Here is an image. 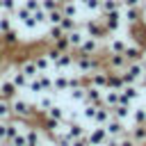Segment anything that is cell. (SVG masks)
<instances>
[{
    "instance_id": "6da1fadb",
    "label": "cell",
    "mask_w": 146,
    "mask_h": 146,
    "mask_svg": "<svg viewBox=\"0 0 146 146\" xmlns=\"http://www.w3.org/2000/svg\"><path fill=\"white\" fill-rule=\"evenodd\" d=\"M100 66H103V59H98V55H80V52H75V64H73V68H75L82 78L91 75V73L98 71Z\"/></svg>"
},
{
    "instance_id": "7a4b0ae2",
    "label": "cell",
    "mask_w": 146,
    "mask_h": 146,
    "mask_svg": "<svg viewBox=\"0 0 146 146\" xmlns=\"http://www.w3.org/2000/svg\"><path fill=\"white\" fill-rule=\"evenodd\" d=\"M125 84H141L146 80V64L144 59H135V62H128V66L121 71Z\"/></svg>"
},
{
    "instance_id": "3957f363",
    "label": "cell",
    "mask_w": 146,
    "mask_h": 146,
    "mask_svg": "<svg viewBox=\"0 0 146 146\" xmlns=\"http://www.w3.org/2000/svg\"><path fill=\"white\" fill-rule=\"evenodd\" d=\"M11 110H14V116H21L25 121H32L36 116V110H34V103H27L25 98L21 96H14L11 98Z\"/></svg>"
},
{
    "instance_id": "277c9868",
    "label": "cell",
    "mask_w": 146,
    "mask_h": 146,
    "mask_svg": "<svg viewBox=\"0 0 146 146\" xmlns=\"http://www.w3.org/2000/svg\"><path fill=\"white\" fill-rule=\"evenodd\" d=\"M103 66H105L107 71H112V73H121V71L128 66V59H125L123 52H107L105 59H103Z\"/></svg>"
},
{
    "instance_id": "5b68a950",
    "label": "cell",
    "mask_w": 146,
    "mask_h": 146,
    "mask_svg": "<svg viewBox=\"0 0 146 146\" xmlns=\"http://www.w3.org/2000/svg\"><path fill=\"white\" fill-rule=\"evenodd\" d=\"M121 18H123L121 9H116V11H107V14H100V21H103V27H105L107 34L119 32V27H121Z\"/></svg>"
},
{
    "instance_id": "8992f818",
    "label": "cell",
    "mask_w": 146,
    "mask_h": 146,
    "mask_svg": "<svg viewBox=\"0 0 146 146\" xmlns=\"http://www.w3.org/2000/svg\"><path fill=\"white\" fill-rule=\"evenodd\" d=\"M103 50V39H96V36H84L82 43L73 50V52H80V55H98Z\"/></svg>"
},
{
    "instance_id": "52a82bcc",
    "label": "cell",
    "mask_w": 146,
    "mask_h": 146,
    "mask_svg": "<svg viewBox=\"0 0 146 146\" xmlns=\"http://www.w3.org/2000/svg\"><path fill=\"white\" fill-rule=\"evenodd\" d=\"M80 27L84 30V34H87V36L103 39V36L107 34V32H105V27H103V21H100V18H89V21H84Z\"/></svg>"
},
{
    "instance_id": "ba28073f",
    "label": "cell",
    "mask_w": 146,
    "mask_h": 146,
    "mask_svg": "<svg viewBox=\"0 0 146 146\" xmlns=\"http://www.w3.org/2000/svg\"><path fill=\"white\" fill-rule=\"evenodd\" d=\"M84 80H87V84H94V87H98V89H105V87H107V80H110V71H107L105 66H100L98 71H94V73L87 75Z\"/></svg>"
},
{
    "instance_id": "9c48e42d",
    "label": "cell",
    "mask_w": 146,
    "mask_h": 146,
    "mask_svg": "<svg viewBox=\"0 0 146 146\" xmlns=\"http://www.w3.org/2000/svg\"><path fill=\"white\" fill-rule=\"evenodd\" d=\"M84 103H89V105H103V89L84 82V100H82V105Z\"/></svg>"
},
{
    "instance_id": "30bf717a",
    "label": "cell",
    "mask_w": 146,
    "mask_h": 146,
    "mask_svg": "<svg viewBox=\"0 0 146 146\" xmlns=\"http://www.w3.org/2000/svg\"><path fill=\"white\" fill-rule=\"evenodd\" d=\"M50 105H55V91H50V94H39V100L34 103V110H36V114L41 116V114H46L48 112V107Z\"/></svg>"
},
{
    "instance_id": "8fae6325",
    "label": "cell",
    "mask_w": 146,
    "mask_h": 146,
    "mask_svg": "<svg viewBox=\"0 0 146 146\" xmlns=\"http://www.w3.org/2000/svg\"><path fill=\"white\" fill-rule=\"evenodd\" d=\"M18 91H21V89L11 82V78H7V75L0 78V96H2V98H9V100H11L14 96H18Z\"/></svg>"
},
{
    "instance_id": "7c38bea8",
    "label": "cell",
    "mask_w": 146,
    "mask_h": 146,
    "mask_svg": "<svg viewBox=\"0 0 146 146\" xmlns=\"http://www.w3.org/2000/svg\"><path fill=\"white\" fill-rule=\"evenodd\" d=\"M73 64H75V52L73 50H66V52H59V57L55 59V68H59V71H66V68H73Z\"/></svg>"
},
{
    "instance_id": "4fadbf2b",
    "label": "cell",
    "mask_w": 146,
    "mask_h": 146,
    "mask_svg": "<svg viewBox=\"0 0 146 146\" xmlns=\"http://www.w3.org/2000/svg\"><path fill=\"white\" fill-rule=\"evenodd\" d=\"M105 130H107V135L110 137H121L123 132H128V128H125V121H121V119H110L107 123H105Z\"/></svg>"
},
{
    "instance_id": "5bb4252c",
    "label": "cell",
    "mask_w": 146,
    "mask_h": 146,
    "mask_svg": "<svg viewBox=\"0 0 146 146\" xmlns=\"http://www.w3.org/2000/svg\"><path fill=\"white\" fill-rule=\"evenodd\" d=\"M84 137H87V141H89V144H105V139H107L110 135H107L105 125H96V128H91Z\"/></svg>"
},
{
    "instance_id": "9a60e30c",
    "label": "cell",
    "mask_w": 146,
    "mask_h": 146,
    "mask_svg": "<svg viewBox=\"0 0 146 146\" xmlns=\"http://www.w3.org/2000/svg\"><path fill=\"white\" fill-rule=\"evenodd\" d=\"M0 43H2L5 48H18V46H21V36H18V32H16L14 27H9L7 32L0 34Z\"/></svg>"
},
{
    "instance_id": "2e32d148",
    "label": "cell",
    "mask_w": 146,
    "mask_h": 146,
    "mask_svg": "<svg viewBox=\"0 0 146 146\" xmlns=\"http://www.w3.org/2000/svg\"><path fill=\"white\" fill-rule=\"evenodd\" d=\"M121 14H123L125 23H130V25L141 23V7H121Z\"/></svg>"
},
{
    "instance_id": "e0dca14e",
    "label": "cell",
    "mask_w": 146,
    "mask_h": 146,
    "mask_svg": "<svg viewBox=\"0 0 146 146\" xmlns=\"http://www.w3.org/2000/svg\"><path fill=\"white\" fill-rule=\"evenodd\" d=\"M144 52H146V48H144V46H139V43H128V46H125V50H123V55H125V59H128V62L141 59V57H144Z\"/></svg>"
},
{
    "instance_id": "ac0fdd59",
    "label": "cell",
    "mask_w": 146,
    "mask_h": 146,
    "mask_svg": "<svg viewBox=\"0 0 146 146\" xmlns=\"http://www.w3.org/2000/svg\"><path fill=\"white\" fill-rule=\"evenodd\" d=\"M110 119H112V110H110L107 105H98V107H96V114H94V121H91V123H94V125H105Z\"/></svg>"
},
{
    "instance_id": "d6986e66",
    "label": "cell",
    "mask_w": 146,
    "mask_h": 146,
    "mask_svg": "<svg viewBox=\"0 0 146 146\" xmlns=\"http://www.w3.org/2000/svg\"><path fill=\"white\" fill-rule=\"evenodd\" d=\"M18 68L32 80V78H36V73H39V68H36V64H34V57H25V59H21L18 62Z\"/></svg>"
},
{
    "instance_id": "ffe728a7",
    "label": "cell",
    "mask_w": 146,
    "mask_h": 146,
    "mask_svg": "<svg viewBox=\"0 0 146 146\" xmlns=\"http://www.w3.org/2000/svg\"><path fill=\"white\" fill-rule=\"evenodd\" d=\"M41 125L46 128V135H57L59 130H62V121H57V119H50V116H46V114H41Z\"/></svg>"
},
{
    "instance_id": "44dd1931",
    "label": "cell",
    "mask_w": 146,
    "mask_h": 146,
    "mask_svg": "<svg viewBox=\"0 0 146 146\" xmlns=\"http://www.w3.org/2000/svg\"><path fill=\"white\" fill-rule=\"evenodd\" d=\"M119 94H121V89H112V87H105L103 89V105H107L110 110L119 103Z\"/></svg>"
},
{
    "instance_id": "7402d4cb",
    "label": "cell",
    "mask_w": 146,
    "mask_h": 146,
    "mask_svg": "<svg viewBox=\"0 0 146 146\" xmlns=\"http://www.w3.org/2000/svg\"><path fill=\"white\" fill-rule=\"evenodd\" d=\"M52 91H55V94L68 91V73H59V75L52 78Z\"/></svg>"
},
{
    "instance_id": "603a6c76",
    "label": "cell",
    "mask_w": 146,
    "mask_h": 146,
    "mask_svg": "<svg viewBox=\"0 0 146 146\" xmlns=\"http://www.w3.org/2000/svg\"><path fill=\"white\" fill-rule=\"evenodd\" d=\"M66 36H68V43H71V50H75V48H78V46L82 43V39H84L87 34H84V30H82V27L78 25L75 30H71V32H66Z\"/></svg>"
},
{
    "instance_id": "cb8c5ba5",
    "label": "cell",
    "mask_w": 146,
    "mask_h": 146,
    "mask_svg": "<svg viewBox=\"0 0 146 146\" xmlns=\"http://www.w3.org/2000/svg\"><path fill=\"white\" fill-rule=\"evenodd\" d=\"M125 46H128L125 39H121V36H112V39L107 41V46H105V52H123Z\"/></svg>"
},
{
    "instance_id": "d4e9b609",
    "label": "cell",
    "mask_w": 146,
    "mask_h": 146,
    "mask_svg": "<svg viewBox=\"0 0 146 146\" xmlns=\"http://www.w3.org/2000/svg\"><path fill=\"white\" fill-rule=\"evenodd\" d=\"M128 132H130V137L137 141V146H144V144H146V123H141V125H132Z\"/></svg>"
},
{
    "instance_id": "484cf974",
    "label": "cell",
    "mask_w": 146,
    "mask_h": 146,
    "mask_svg": "<svg viewBox=\"0 0 146 146\" xmlns=\"http://www.w3.org/2000/svg\"><path fill=\"white\" fill-rule=\"evenodd\" d=\"M23 132H25V137H27V144L39 146V141H41V128H39V125H27V130H23Z\"/></svg>"
},
{
    "instance_id": "4316f807",
    "label": "cell",
    "mask_w": 146,
    "mask_h": 146,
    "mask_svg": "<svg viewBox=\"0 0 146 146\" xmlns=\"http://www.w3.org/2000/svg\"><path fill=\"white\" fill-rule=\"evenodd\" d=\"M59 9H62L64 16L78 18V2H75V0H62V2H59Z\"/></svg>"
},
{
    "instance_id": "83f0119b",
    "label": "cell",
    "mask_w": 146,
    "mask_h": 146,
    "mask_svg": "<svg viewBox=\"0 0 146 146\" xmlns=\"http://www.w3.org/2000/svg\"><path fill=\"white\" fill-rule=\"evenodd\" d=\"M11 116H14V110H11V100L0 96V121H9Z\"/></svg>"
},
{
    "instance_id": "f1b7e54d",
    "label": "cell",
    "mask_w": 146,
    "mask_h": 146,
    "mask_svg": "<svg viewBox=\"0 0 146 146\" xmlns=\"http://www.w3.org/2000/svg\"><path fill=\"white\" fill-rule=\"evenodd\" d=\"M130 112H132L130 105H114V107H112V116H114V119H121V121L130 119Z\"/></svg>"
},
{
    "instance_id": "f546056e",
    "label": "cell",
    "mask_w": 146,
    "mask_h": 146,
    "mask_svg": "<svg viewBox=\"0 0 146 146\" xmlns=\"http://www.w3.org/2000/svg\"><path fill=\"white\" fill-rule=\"evenodd\" d=\"M36 82L41 84L43 91H52V78L48 75V71H39L36 73Z\"/></svg>"
},
{
    "instance_id": "4dcf8cb0",
    "label": "cell",
    "mask_w": 146,
    "mask_h": 146,
    "mask_svg": "<svg viewBox=\"0 0 146 146\" xmlns=\"http://www.w3.org/2000/svg\"><path fill=\"white\" fill-rule=\"evenodd\" d=\"M46 116H50V119H57V121H64L66 119V110L62 107V105H50L48 107V112H46Z\"/></svg>"
},
{
    "instance_id": "1f68e13d",
    "label": "cell",
    "mask_w": 146,
    "mask_h": 146,
    "mask_svg": "<svg viewBox=\"0 0 146 146\" xmlns=\"http://www.w3.org/2000/svg\"><path fill=\"white\" fill-rule=\"evenodd\" d=\"M34 64H36V68H39V71H50V66H52V62L48 59V55H46V52L34 55Z\"/></svg>"
},
{
    "instance_id": "d6a6232c",
    "label": "cell",
    "mask_w": 146,
    "mask_h": 146,
    "mask_svg": "<svg viewBox=\"0 0 146 146\" xmlns=\"http://www.w3.org/2000/svg\"><path fill=\"white\" fill-rule=\"evenodd\" d=\"M116 9H121V0H100L98 14H107V11H116Z\"/></svg>"
},
{
    "instance_id": "836d02e7",
    "label": "cell",
    "mask_w": 146,
    "mask_h": 146,
    "mask_svg": "<svg viewBox=\"0 0 146 146\" xmlns=\"http://www.w3.org/2000/svg\"><path fill=\"white\" fill-rule=\"evenodd\" d=\"M130 119H132V125H141L146 123V107H137L130 112Z\"/></svg>"
},
{
    "instance_id": "e575fe53",
    "label": "cell",
    "mask_w": 146,
    "mask_h": 146,
    "mask_svg": "<svg viewBox=\"0 0 146 146\" xmlns=\"http://www.w3.org/2000/svg\"><path fill=\"white\" fill-rule=\"evenodd\" d=\"M80 23H78V18H73V16H62V21H59V27L64 30V32H71V30H75Z\"/></svg>"
},
{
    "instance_id": "d590c367",
    "label": "cell",
    "mask_w": 146,
    "mask_h": 146,
    "mask_svg": "<svg viewBox=\"0 0 146 146\" xmlns=\"http://www.w3.org/2000/svg\"><path fill=\"white\" fill-rule=\"evenodd\" d=\"M123 84H125L123 75H121V73H112V71H110V80H107V87H112V89H123Z\"/></svg>"
},
{
    "instance_id": "8d00e7d4",
    "label": "cell",
    "mask_w": 146,
    "mask_h": 146,
    "mask_svg": "<svg viewBox=\"0 0 146 146\" xmlns=\"http://www.w3.org/2000/svg\"><path fill=\"white\" fill-rule=\"evenodd\" d=\"M9 27H14V16L7 14V11H0V34L7 32Z\"/></svg>"
},
{
    "instance_id": "74e56055",
    "label": "cell",
    "mask_w": 146,
    "mask_h": 146,
    "mask_svg": "<svg viewBox=\"0 0 146 146\" xmlns=\"http://www.w3.org/2000/svg\"><path fill=\"white\" fill-rule=\"evenodd\" d=\"M50 46H55L59 52H66V50H71V43H68V36H66V34H62L59 39H55Z\"/></svg>"
},
{
    "instance_id": "f35d334b",
    "label": "cell",
    "mask_w": 146,
    "mask_h": 146,
    "mask_svg": "<svg viewBox=\"0 0 146 146\" xmlns=\"http://www.w3.org/2000/svg\"><path fill=\"white\" fill-rule=\"evenodd\" d=\"M96 107H98V105H89V103H84V105H82V116H80V119H84V121H94Z\"/></svg>"
},
{
    "instance_id": "ab89813d",
    "label": "cell",
    "mask_w": 146,
    "mask_h": 146,
    "mask_svg": "<svg viewBox=\"0 0 146 146\" xmlns=\"http://www.w3.org/2000/svg\"><path fill=\"white\" fill-rule=\"evenodd\" d=\"M121 91H123L128 98H132V100H135V98H139V84H123V89H121Z\"/></svg>"
},
{
    "instance_id": "60d3db41",
    "label": "cell",
    "mask_w": 146,
    "mask_h": 146,
    "mask_svg": "<svg viewBox=\"0 0 146 146\" xmlns=\"http://www.w3.org/2000/svg\"><path fill=\"white\" fill-rule=\"evenodd\" d=\"M68 98H71V100H75V103H82V100H84V87L68 89Z\"/></svg>"
},
{
    "instance_id": "b9f144b4",
    "label": "cell",
    "mask_w": 146,
    "mask_h": 146,
    "mask_svg": "<svg viewBox=\"0 0 146 146\" xmlns=\"http://www.w3.org/2000/svg\"><path fill=\"white\" fill-rule=\"evenodd\" d=\"M62 34H66V32H64L59 25H50V27H48V41H50V43H52L55 39H59Z\"/></svg>"
},
{
    "instance_id": "7bdbcfd3",
    "label": "cell",
    "mask_w": 146,
    "mask_h": 146,
    "mask_svg": "<svg viewBox=\"0 0 146 146\" xmlns=\"http://www.w3.org/2000/svg\"><path fill=\"white\" fill-rule=\"evenodd\" d=\"M32 16H34L36 25H46V23H48V11H43L41 7H39L36 11H32Z\"/></svg>"
},
{
    "instance_id": "ee69618b",
    "label": "cell",
    "mask_w": 146,
    "mask_h": 146,
    "mask_svg": "<svg viewBox=\"0 0 146 146\" xmlns=\"http://www.w3.org/2000/svg\"><path fill=\"white\" fill-rule=\"evenodd\" d=\"M62 9H52V11H48V25H59V21H62Z\"/></svg>"
},
{
    "instance_id": "f6af8a7d",
    "label": "cell",
    "mask_w": 146,
    "mask_h": 146,
    "mask_svg": "<svg viewBox=\"0 0 146 146\" xmlns=\"http://www.w3.org/2000/svg\"><path fill=\"white\" fill-rule=\"evenodd\" d=\"M41 2V9L43 11H52V9H59V2L62 0H39Z\"/></svg>"
},
{
    "instance_id": "bcb514c9",
    "label": "cell",
    "mask_w": 146,
    "mask_h": 146,
    "mask_svg": "<svg viewBox=\"0 0 146 146\" xmlns=\"http://www.w3.org/2000/svg\"><path fill=\"white\" fill-rule=\"evenodd\" d=\"M84 9H89V11H98L100 9V0H78Z\"/></svg>"
},
{
    "instance_id": "7dc6e473",
    "label": "cell",
    "mask_w": 146,
    "mask_h": 146,
    "mask_svg": "<svg viewBox=\"0 0 146 146\" xmlns=\"http://www.w3.org/2000/svg\"><path fill=\"white\" fill-rule=\"evenodd\" d=\"M119 146H137V141L130 137V132H123V135L119 137Z\"/></svg>"
},
{
    "instance_id": "c3c4849f",
    "label": "cell",
    "mask_w": 146,
    "mask_h": 146,
    "mask_svg": "<svg viewBox=\"0 0 146 146\" xmlns=\"http://www.w3.org/2000/svg\"><path fill=\"white\" fill-rule=\"evenodd\" d=\"M23 7H25L27 11H36V9L41 7V2H39V0H25V2H23Z\"/></svg>"
},
{
    "instance_id": "681fc988",
    "label": "cell",
    "mask_w": 146,
    "mask_h": 146,
    "mask_svg": "<svg viewBox=\"0 0 146 146\" xmlns=\"http://www.w3.org/2000/svg\"><path fill=\"white\" fill-rule=\"evenodd\" d=\"M21 23H23V25H25L27 30H34V27H36V21H34V16H32V14H30V16L25 18V21H21Z\"/></svg>"
},
{
    "instance_id": "f907efd6",
    "label": "cell",
    "mask_w": 146,
    "mask_h": 146,
    "mask_svg": "<svg viewBox=\"0 0 146 146\" xmlns=\"http://www.w3.org/2000/svg\"><path fill=\"white\" fill-rule=\"evenodd\" d=\"M7 139V121H0V146L5 144Z\"/></svg>"
},
{
    "instance_id": "816d5d0a",
    "label": "cell",
    "mask_w": 146,
    "mask_h": 146,
    "mask_svg": "<svg viewBox=\"0 0 146 146\" xmlns=\"http://www.w3.org/2000/svg\"><path fill=\"white\" fill-rule=\"evenodd\" d=\"M116 105H130V107H132V98H128V96L121 91V94H119V103H116Z\"/></svg>"
},
{
    "instance_id": "f5cc1de1",
    "label": "cell",
    "mask_w": 146,
    "mask_h": 146,
    "mask_svg": "<svg viewBox=\"0 0 146 146\" xmlns=\"http://www.w3.org/2000/svg\"><path fill=\"white\" fill-rule=\"evenodd\" d=\"M144 0H121V7H141Z\"/></svg>"
},
{
    "instance_id": "db71d44e",
    "label": "cell",
    "mask_w": 146,
    "mask_h": 146,
    "mask_svg": "<svg viewBox=\"0 0 146 146\" xmlns=\"http://www.w3.org/2000/svg\"><path fill=\"white\" fill-rule=\"evenodd\" d=\"M71 146H89V141H87V137H78L71 141Z\"/></svg>"
},
{
    "instance_id": "11a10c76",
    "label": "cell",
    "mask_w": 146,
    "mask_h": 146,
    "mask_svg": "<svg viewBox=\"0 0 146 146\" xmlns=\"http://www.w3.org/2000/svg\"><path fill=\"white\" fill-rule=\"evenodd\" d=\"M103 146H119V137H107Z\"/></svg>"
},
{
    "instance_id": "9f6ffc18",
    "label": "cell",
    "mask_w": 146,
    "mask_h": 146,
    "mask_svg": "<svg viewBox=\"0 0 146 146\" xmlns=\"http://www.w3.org/2000/svg\"><path fill=\"white\" fill-rule=\"evenodd\" d=\"M89 146H103V144H89Z\"/></svg>"
},
{
    "instance_id": "6f0895ef",
    "label": "cell",
    "mask_w": 146,
    "mask_h": 146,
    "mask_svg": "<svg viewBox=\"0 0 146 146\" xmlns=\"http://www.w3.org/2000/svg\"><path fill=\"white\" fill-rule=\"evenodd\" d=\"M141 59H144V64H146V57H141Z\"/></svg>"
},
{
    "instance_id": "680465c9",
    "label": "cell",
    "mask_w": 146,
    "mask_h": 146,
    "mask_svg": "<svg viewBox=\"0 0 146 146\" xmlns=\"http://www.w3.org/2000/svg\"><path fill=\"white\" fill-rule=\"evenodd\" d=\"M52 146H57V144H52Z\"/></svg>"
},
{
    "instance_id": "91938a15",
    "label": "cell",
    "mask_w": 146,
    "mask_h": 146,
    "mask_svg": "<svg viewBox=\"0 0 146 146\" xmlns=\"http://www.w3.org/2000/svg\"><path fill=\"white\" fill-rule=\"evenodd\" d=\"M0 78H2V73H0Z\"/></svg>"
},
{
    "instance_id": "94428289",
    "label": "cell",
    "mask_w": 146,
    "mask_h": 146,
    "mask_svg": "<svg viewBox=\"0 0 146 146\" xmlns=\"http://www.w3.org/2000/svg\"><path fill=\"white\" fill-rule=\"evenodd\" d=\"M144 146H146V144H144Z\"/></svg>"
}]
</instances>
